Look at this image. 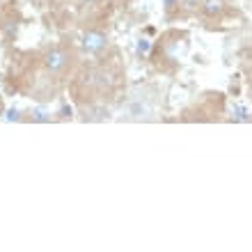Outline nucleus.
<instances>
[{"instance_id":"obj_1","label":"nucleus","mask_w":252,"mask_h":252,"mask_svg":"<svg viewBox=\"0 0 252 252\" xmlns=\"http://www.w3.org/2000/svg\"><path fill=\"white\" fill-rule=\"evenodd\" d=\"M80 48L87 55H99L108 48V37L101 30H87L80 37Z\"/></svg>"},{"instance_id":"obj_2","label":"nucleus","mask_w":252,"mask_h":252,"mask_svg":"<svg viewBox=\"0 0 252 252\" xmlns=\"http://www.w3.org/2000/svg\"><path fill=\"white\" fill-rule=\"evenodd\" d=\"M69 60L71 58H69V53L64 48H51L46 53V58H44V64H46V69L51 73H60L69 66Z\"/></svg>"},{"instance_id":"obj_3","label":"nucleus","mask_w":252,"mask_h":252,"mask_svg":"<svg viewBox=\"0 0 252 252\" xmlns=\"http://www.w3.org/2000/svg\"><path fill=\"white\" fill-rule=\"evenodd\" d=\"M199 9H202V14L209 16V19L222 16V12H225V0H202V2H199Z\"/></svg>"},{"instance_id":"obj_4","label":"nucleus","mask_w":252,"mask_h":252,"mask_svg":"<svg viewBox=\"0 0 252 252\" xmlns=\"http://www.w3.org/2000/svg\"><path fill=\"white\" fill-rule=\"evenodd\" d=\"M234 113H236V115H234V120H239V122L250 120V117H248V110L243 106H236V108H234Z\"/></svg>"},{"instance_id":"obj_5","label":"nucleus","mask_w":252,"mask_h":252,"mask_svg":"<svg viewBox=\"0 0 252 252\" xmlns=\"http://www.w3.org/2000/svg\"><path fill=\"white\" fill-rule=\"evenodd\" d=\"M32 120H37V122H48V120H51V115H46L44 110H34V113H32Z\"/></svg>"},{"instance_id":"obj_6","label":"nucleus","mask_w":252,"mask_h":252,"mask_svg":"<svg viewBox=\"0 0 252 252\" xmlns=\"http://www.w3.org/2000/svg\"><path fill=\"white\" fill-rule=\"evenodd\" d=\"M149 46H152V44H149L147 39L138 41V53H149Z\"/></svg>"},{"instance_id":"obj_7","label":"nucleus","mask_w":252,"mask_h":252,"mask_svg":"<svg viewBox=\"0 0 252 252\" xmlns=\"http://www.w3.org/2000/svg\"><path fill=\"white\" fill-rule=\"evenodd\" d=\"M7 120H21L19 110H9V113H7Z\"/></svg>"},{"instance_id":"obj_8","label":"nucleus","mask_w":252,"mask_h":252,"mask_svg":"<svg viewBox=\"0 0 252 252\" xmlns=\"http://www.w3.org/2000/svg\"><path fill=\"white\" fill-rule=\"evenodd\" d=\"M163 2H165V7H167V9H172V7H177V5H179V0H163Z\"/></svg>"},{"instance_id":"obj_9","label":"nucleus","mask_w":252,"mask_h":252,"mask_svg":"<svg viewBox=\"0 0 252 252\" xmlns=\"http://www.w3.org/2000/svg\"><path fill=\"white\" fill-rule=\"evenodd\" d=\"M76 2H83V5H87V2H94V0H76Z\"/></svg>"}]
</instances>
